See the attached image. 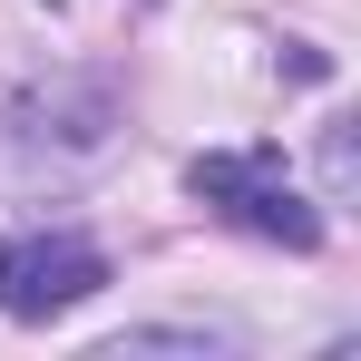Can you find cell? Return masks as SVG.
<instances>
[{"label": "cell", "instance_id": "cell-1", "mask_svg": "<svg viewBox=\"0 0 361 361\" xmlns=\"http://www.w3.org/2000/svg\"><path fill=\"white\" fill-rule=\"evenodd\" d=\"M185 195L215 205V215L244 225V235L283 244V254H312V244H322V205L283 176L274 147H215V157H195V166H185Z\"/></svg>", "mask_w": 361, "mask_h": 361}, {"label": "cell", "instance_id": "cell-2", "mask_svg": "<svg viewBox=\"0 0 361 361\" xmlns=\"http://www.w3.org/2000/svg\"><path fill=\"white\" fill-rule=\"evenodd\" d=\"M108 283V244L39 225V235H0V312L10 322H59Z\"/></svg>", "mask_w": 361, "mask_h": 361}, {"label": "cell", "instance_id": "cell-3", "mask_svg": "<svg viewBox=\"0 0 361 361\" xmlns=\"http://www.w3.org/2000/svg\"><path fill=\"white\" fill-rule=\"evenodd\" d=\"M137 352H195V361H215V352H225V332H185V322H157V332H118V342H98V361H137Z\"/></svg>", "mask_w": 361, "mask_h": 361}, {"label": "cell", "instance_id": "cell-4", "mask_svg": "<svg viewBox=\"0 0 361 361\" xmlns=\"http://www.w3.org/2000/svg\"><path fill=\"white\" fill-rule=\"evenodd\" d=\"M352 176H361V147H352V118H332V127H322V195L342 205V195H352Z\"/></svg>", "mask_w": 361, "mask_h": 361}, {"label": "cell", "instance_id": "cell-5", "mask_svg": "<svg viewBox=\"0 0 361 361\" xmlns=\"http://www.w3.org/2000/svg\"><path fill=\"white\" fill-rule=\"evenodd\" d=\"M49 10H59V0H49Z\"/></svg>", "mask_w": 361, "mask_h": 361}]
</instances>
